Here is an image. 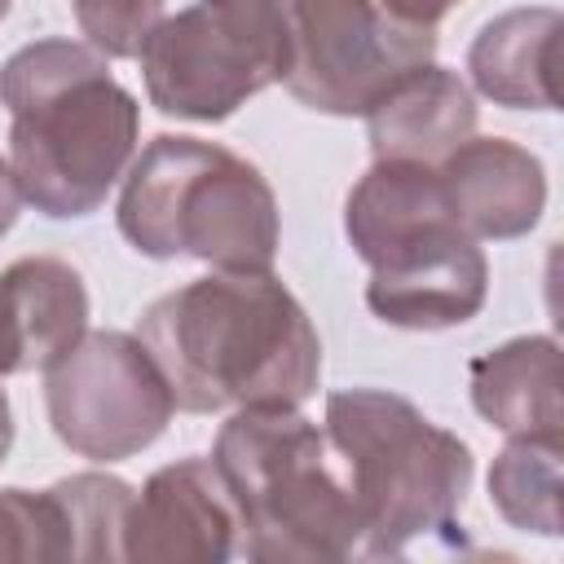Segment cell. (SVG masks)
Instances as JSON below:
<instances>
[{"label": "cell", "mask_w": 564, "mask_h": 564, "mask_svg": "<svg viewBox=\"0 0 564 564\" xmlns=\"http://www.w3.org/2000/svg\"><path fill=\"white\" fill-rule=\"evenodd\" d=\"M9 445H13V405H9V397L0 388V463L9 458Z\"/></svg>", "instance_id": "603a6c76"}, {"label": "cell", "mask_w": 564, "mask_h": 564, "mask_svg": "<svg viewBox=\"0 0 564 564\" xmlns=\"http://www.w3.org/2000/svg\"><path fill=\"white\" fill-rule=\"evenodd\" d=\"M137 57L159 115L220 123L269 84H282V0H194L159 18Z\"/></svg>", "instance_id": "8992f818"}, {"label": "cell", "mask_w": 564, "mask_h": 564, "mask_svg": "<svg viewBox=\"0 0 564 564\" xmlns=\"http://www.w3.org/2000/svg\"><path fill=\"white\" fill-rule=\"evenodd\" d=\"M489 295V260L471 234L445 229L370 269L366 304L397 330H449L471 322Z\"/></svg>", "instance_id": "30bf717a"}, {"label": "cell", "mask_w": 564, "mask_h": 564, "mask_svg": "<svg viewBox=\"0 0 564 564\" xmlns=\"http://www.w3.org/2000/svg\"><path fill=\"white\" fill-rule=\"evenodd\" d=\"M322 427L344 463L366 555H405L419 538L454 529L476 471L458 432L388 388L330 392Z\"/></svg>", "instance_id": "5b68a950"}, {"label": "cell", "mask_w": 564, "mask_h": 564, "mask_svg": "<svg viewBox=\"0 0 564 564\" xmlns=\"http://www.w3.org/2000/svg\"><path fill=\"white\" fill-rule=\"evenodd\" d=\"M445 229H463V225L449 212L436 163L375 159L370 172L344 198V234L357 260H366L370 269Z\"/></svg>", "instance_id": "4fadbf2b"}, {"label": "cell", "mask_w": 564, "mask_h": 564, "mask_svg": "<svg viewBox=\"0 0 564 564\" xmlns=\"http://www.w3.org/2000/svg\"><path fill=\"white\" fill-rule=\"evenodd\" d=\"M0 560L57 564L70 560V524L57 489H0Z\"/></svg>", "instance_id": "d6986e66"}, {"label": "cell", "mask_w": 564, "mask_h": 564, "mask_svg": "<svg viewBox=\"0 0 564 564\" xmlns=\"http://www.w3.org/2000/svg\"><path fill=\"white\" fill-rule=\"evenodd\" d=\"M238 555V516L212 458H176L132 494L123 560H207Z\"/></svg>", "instance_id": "9c48e42d"}, {"label": "cell", "mask_w": 564, "mask_h": 564, "mask_svg": "<svg viewBox=\"0 0 564 564\" xmlns=\"http://www.w3.org/2000/svg\"><path fill=\"white\" fill-rule=\"evenodd\" d=\"M9 4H13V0H0V22L9 18Z\"/></svg>", "instance_id": "cb8c5ba5"}, {"label": "cell", "mask_w": 564, "mask_h": 564, "mask_svg": "<svg viewBox=\"0 0 564 564\" xmlns=\"http://www.w3.org/2000/svg\"><path fill=\"white\" fill-rule=\"evenodd\" d=\"M498 516L538 538H560V436H507L489 467Z\"/></svg>", "instance_id": "e0dca14e"}, {"label": "cell", "mask_w": 564, "mask_h": 564, "mask_svg": "<svg viewBox=\"0 0 564 564\" xmlns=\"http://www.w3.org/2000/svg\"><path fill=\"white\" fill-rule=\"evenodd\" d=\"M22 189H18V176H13V167H9V159H0V238L13 229V220H18V212H22Z\"/></svg>", "instance_id": "7402d4cb"}, {"label": "cell", "mask_w": 564, "mask_h": 564, "mask_svg": "<svg viewBox=\"0 0 564 564\" xmlns=\"http://www.w3.org/2000/svg\"><path fill=\"white\" fill-rule=\"evenodd\" d=\"M441 185L454 220L480 242L529 234L546 212V167L533 150L507 137H467L441 163Z\"/></svg>", "instance_id": "8fae6325"}, {"label": "cell", "mask_w": 564, "mask_h": 564, "mask_svg": "<svg viewBox=\"0 0 564 564\" xmlns=\"http://www.w3.org/2000/svg\"><path fill=\"white\" fill-rule=\"evenodd\" d=\"M361 119L375 159L441 163L454 145H463L476 132L480 110L471 84L458 70L423 62L410 75H401Z\"/></svg>", "instance_id": "5bb4252c"}, {"label": "cell", "mask_w": 564, "mask_h": 564, "mask_svg": "<svg viewBox=\"0 0 564 564\" xmlns=\"http://www.w3.org/2000/svg\"><path fill=\"white\" fill-rule=\"evenodd\" d=\"M555 35L560 9L551 4L507 9L489 18L467 48V75L476 93L507 110H555Z\"/></svg>", "instance_id": "2e32d148"}, {"label": "cell", "mask_w": 564, "mask_h": 564, "mask_svg": "<svg viewBox=\"0 0 564 564\" xmlns=\"http://www.w3.org/2000/svg\"><path fill=\"white\" fill-rule=\"evenodd\" d=\"M119 234L150 260H203L229 273L273 269L278 194L264 172L198 137H154L123 172Z\"/></svg>", "instance_id": "277c9868"}, {"label": "cell", "mask_w": 564, "mask_h": 564, "mask_svg": "<svg viewBox=\"0 0 564 564\" xmlns=\"http://www.w3.org/2000/svg\"><path fill=\"white\" fill-rule=\"evenodd\" d=\"M88 330V286L57 256H22L0 273V379L44 370Z\"/></svg>", "instance_id": "7c38bea8"}, {"label": "cell", "mask_w": 564, "mask_h": 564, "mask_svg": "<svg viewBox=\"0 0 564 564\" xmlns=\"http://www.w3.org/2000/svg\"><path fill=\"white\" fill-rule=\"evenodd\" d=\"M62 507H66V524H70V560H106L119 564L123 560V520L132 507V485L106 471H79L53 485Z\"/></svg>", "instance_id": "ac0fdd59"}, {"label": "cell", "mask_w": 564, "mask_h": 564, "mask_svg": "<svg viewBox=\"0 0 564 564\" xmlns=\"http://www.w3.org/2000/svg\"><path fill=\"white\" fill-rule=\"evenodd\" d=\"M44 410L70 454L119 463L167 432L176 397L141 335L84 330L44 366Z\"/></svg>", "instance_id": "52a82bcc"}, {"label": "cell", "mask_w": 564, "mask_h": 564, "mask_svg": "<svg viewBox=\"0 0 564 564\" xmlns=\"http://www.w3.org/2000/svg\"><path fill=\"white\" fill-rule=\"evenodd\" d=\"M137 335L189 414L304 405L322 379V339L273 269H216L159 295Z\"/></svg>", "instance_id": "6da1fadb"}, {"label": "cell", "mask_w": 564, "mask_h": 564, "mask_svg": "<svg viewBox=\"0 0 564 564\" xmlns=\"http://www.w3.org/2000/svg\"><path fill=\"white\" fill-rule=\"evenodd\" d=\"M212 463L238 516V555L260 564H326L361 551V516L322 423L300 405L234 410Z\"/></svg>", "instance_id": "3957f363"}, {"label": "cell", "mask_w": 564, "mask_h": 564, "mask_svg": "<svg viewBox=\"0 0 564 564\" xmlns=\"http://www.w3.org/2000/svg\"><path fill=\"white\" fill-rule=\"evenodd\" d=\"M286 93L335 119L366 115L401 75L436 57V31L401 26L379 0H282Z\"/></svg>", "instance_id": "ba28073f"}, {"label": "cell", "mask_w": 564, "mask_h": 564, "mask_svg": "<svg viewBox=\"0 0 564 564\" xmlns=\"http://www.w3.org/2000/svg\"><path fill=\"white\" fill-rule=\"evenodd\" d=\"M467 379L476 414L502 436H560V344L551 335H516L480 352Z\"/></svg>", "instance_id": "9a60e30c"}, {"label": "cell", "mask_w": 564, "mask_h": 564, "mask_svg": "<svg viewBox=\"0 0 564 564\" xmlns=\"http://www.w3.org/2000/svg\"><path fill=\"white\" fill-rule=\"evenodd\" d=\"M0 106L18 189L48 220L93 216L137 154L141 106L93 44H22L0 66Z\"/></svg>", "instance_id": "7a4b0ae2"}, {"label": "cell", "mask_w": 564, "mask_h": 564, "mask_svg": "<svg viewBox=\"0 0 564 564\" xmlns=\"http://www.w3.org/2000/svg\"><path fill=\"white\" fill-rule=\"evenodd\" d=\"M84 40L101 57H137L163 18V0H66Z\"/></svg>", "instance_id": "ffe728a7"}, {"label": "cell", "mask_w": 564, "mask_h": 564, "mask_svg": "<svg viewBox=\"0 0 564 564\" xmlns=\"http://www.w3.org/2000/svg\"><path fill=\"white\" fill-rule=\"evenodd\" d=\"M458 0H379V9L388 18H397L401 26H414V31H436V22L454 9Z\"/></svg>", "instance_id": "44dd1931"}]
</instances>
